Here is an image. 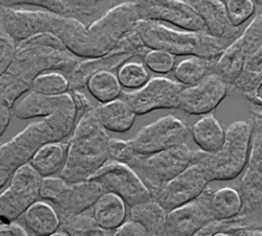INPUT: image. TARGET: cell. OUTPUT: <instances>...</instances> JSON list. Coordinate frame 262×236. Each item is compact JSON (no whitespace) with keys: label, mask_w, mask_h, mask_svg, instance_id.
<instances>
[{"label":"cell","mask_w":262,"mask_h":236,"mask_svg":"<svg viewBox=\"0 0 262 236\" xmlns=\"http://www.w3.org/2000/svg\"><path fill=\"white\" fill-rule=\"evenodd\" d=\"M30 90L46 95H58L69 90V79L58 72H43L35 77Z\"/></svg>","instance_id":"obj_34"},{"label":"cell","mask_w":262,"mask_h":236,"mask_svg":"<svg viewBox=\"0 0 262 236\" xmlns=\"http://www.w3.org/2000/svg\"><path fill=\"white\" fill-rule=\"evenodd\" d=\"M103 192L102 186L93 180L70 183L60 175H51L43 178L40 197L50 201L62 219L91 208Z\"/></svg>","instance_id":"obj_7"},{"label":"cell","mask_w":262,"mask_h":236,"mask_svg":"<svg viewBox=\"0 0 262 236\" xmlns=\"http://www.w3.org/2000/svg\"><path fill=\"white\" fill-rule=\"evenodd\" d=\"M261 45L262 12L260 11L215 61L213 71L232 84L248 58Z\"/></svg>","instance_id":"obj_12"},{"label":"cell","mask_w":262,"mask_h":236,"mask_svg":"<svg viewBox=\"0 0 262 236\" xmlns=\"http://www.w3.org/2000/svg\"><path fill=\"white\" fill-rule=\"evenodd\" d=\"M190 129L173 115H167L143 126L130 141L134 151L140 155L154 154L186 143Z\"/></svg>","instance_id":"obj_13"},{"label":"cell","mask_w":262,"mask_h":236,"mask_svg":"<svg viewBox=\"0 0 262 236\" xmlns=\"http://www.w3.org/2000/svg\"><path fill=\"white\" fill-rule=\"evenodd\" d=\"M1 30H2V29H1V24H0V31H1Z\"/></svg>","instance_id":"obj_48"},{"label":"cell","mask_w":262,"mask_h":236,"mask_svg":"<svg viewBox=\"0 0 262 236\" xmlns=\"http://www.w3.org/2000/svg\"><path fill=\"white\" fill-rule=\"evenodd\" d=\"M213 191L208 186L193 200L168 211L165 235H196L205 225L215 220L211 207Z\"/></svg>","instance_id":"obj_18"},{"label":"cell","mask_w":262,"mask_h":236,"mask_svg":"<svg viewBox=\"0 0 262 236\" xmlns=\"http://www.w3.org/2000/svg\"><path fill=\"white\" fill-rule=\"evenodd\" d=\"M42 180L29 162L13 173L8 187L0 193V224L15 221L38 200Z\"/></svg>","instance_id":"obj_10"},{"label":"cell","mask_w":262,"mask_h":236,"mask_svg":"<svg viewBox=\"0 0 262 236\" xmlns=\"http://www.w3.org/2000/svg\"><path fill=\"white\" fill-rule=\"evenodd\" d=\"M251 112L253 113V121L247 165L262 171V108L253 106Z\"/></svg>","instance_id":"obj_35"},{"label":"cell","mask_w":262,"mask_h":236,"mask_svg":"<svg viewBox=\"0 0 262 236\" xmlns=\"http://www.w3.org/2000/svg\"><path fill=\"white\" fill-rule=\"evenodd\" d=\"M114 235H147L145 228L138 222L130 219V221L123 222L113 232Z\"/></svg>","instance_id":"obj_41"},{"label":"cell","mask_w":262,"mask_h":236,"mask_svg":"<svg viewBox=\"0 0 262 236\" xmlns=\"http://www.w3.org/2000/svg\"><path fill=\"white\" fill-rule=\"evenodd\" d=\"M238 192L243 202L241 214L258 220L262 213V171L247 165L239 180Z\"/></svg>","instance_id":"obj_22"},{"label":"cell","mask_w":262,"mask_h":236,"mask_svg":"<svg viewBox=\"0 0 262 236\" xmlns=\"http://www.w3.org/2000/svg\"><path fill=\"white\" fill-rule=\"evenodd\" d=\"M144 66L157 74H168L175 67V55L160 49H148L143 55Z\"/></svg>","instance_id":"obj_38"},{"label":"cell","mask_w":262,"mask_h":236,"mask_svg":"<svg viewBox=\"0 0 262 236\" xmlns=\"http://www.w3.org/2000/svg\"><path fill=\"white\" fill-rule=\"evenodd\" d=\"M139 21L134 2L110 9L100 18L85 27L82 25L66 44L76 56L94 58L112 51Z\"/></svg>","instance_id":"obj_4"},{"label":"cell","mask_w":262,"mask_h":236,"mask_svg":"<svg viewBox=\"0 0 262 236\" xmlns=\"http://www.w3.org/2000/svg\"><path fill=\"white\" fill-rule=\"evenodd\" d=\"M184 85L166 77L150 78L143 86L132 91H124L122 97L135 112L144 115L159 109H178Z\"/></svg>","instance_id":"obj_15"},{"label":"cell","mask_w":262,"mask_h":236,"mask_svg":"<svg viewBox=\"0 0 262 236\" xmlns=\"http://www.w3.org/2000/svg\"><path fill=\"white\" fill-rule=\"evenodd\" d=\"M96 223L104 230L114 232L126 218L125 201L112 192H103L91 206Z\"/></svg>","instance_id":"obj_21"},{"label":"cell","mask_w":262,"mask_h":236,"mask_svg":"<svg viewBox=\"0 0 262 236\" xmlns=\"http://www.w3.org/2000/svg\"><path fill=\"white\" fill-rule=\"evenodd\" d=\"M256 3H258L259 5H261L262 6V0H254Z\"/></svg>","instance_id":"obj_47"},{"label":"cell","mask_w":262,"mask_h":236,"mask_svg":"<svg viewBox=\"0 0 262 236\" xmlns=\"http://www.w3.org/2000/svg\"><path fill=\"white\" fill-rule=\"evenodd\" d=\"M190 135L201 150L214 153L221 148L225 139V130L214 114L209 113L192 124Z\"/></svg>","instance_id":"obj_26"},{"label":"cell","mask_w":262,"mask_h":236,"mask_svg":"<svg viewBox=\"0 0 262 236\" xmlns=\"http://www.w3.org/2000/svg\"><path fill=\"white\" fill-rule=\"evenodd\" d=\"M232 88L230 82L213 71L198 83L183 87L178 109L188 115L212 113Z\"/></svg>","instance_id":"obj_17"},{"label":"cell","mask_w":262,"mask_h":236,"mask_svg":"<svg viewBox=\"0 0 262 236\" xmlns=\"http://www.w3.org/2000/svg\"><path fill=\"white\" fill-rule=\"evenodd\" d=\"M261 12H262V10H261Z\"/></svg>","instance_id":"obj_50"},{"label":"cell","mask_w":262,"mask_h":236,"mask_svg":"<svg viewBox=\"0 0 262 236\" xmlns=\"http://www.w3.org/2000/svg\"><path fill=\"white\" fill-rule=\"evenodd\" d=\"M117 77L122 87L130 89H138L149 80L146 67L135 62L122 64L118 69Z\"/></svg>","instance_id":"obj_36"},{"label":"cell","mask_w":262,"mask_h":236,"mask_svg":"<svg viewBox=\"0 0 262 236\" xmlns=\"http://www.w3.org/2000/svg\"><path fill=\"white\" fill-rule=\"evenodd\" d=\"M252 121L238 120L225 129V139L221 148L208 153L192 150L191 161L202 163L211 181H231L237 178L248 164Z\"/></svg>","instance_id":"obj_6"},{"label":"cell","mask_w":262,"mask_h":236,"mask_svg":"<svg viewBox=\"0 0 262 236\" xmlns=\"http://www.w3.org/2000/svg\"><path fill=\"white\" fill-rule=\"evenodd\" d=\"M133 31L148 49H160L180 56L195 55L214 61L232 41L207 32L174 30L154 21L139 19Z\"/></svg>","instance_id":"obj_5"},{"label":"cell","mask_w":262,"mask_h":236,"mask_svg":"<svg viewBox=\"0 0 262 236\" xmlns=\"http://www.w3.org/2000/svg\"><path fill=\"white\" fill-rule=\"evenodd\" d=\"M138 153L134 151L130 141L110 139L108 143V160L125 163L130 166Z\"/></svg>","instance_id":"obj_39"},{"label":"cell","mask_w":262,"mask_h":236,"mask_svg":"<svg viewBox=\"0 0 262 236\" xmlns=\"http://www.w3.org/2000/svg\"><path fill=\"white\" fill-rule=\"evenodd\" d=\"M134 4L139 19L165 22L186 31L207 32L202 18L184 0H136Z\"/></svg>","instance_id":"obj_16"},{"label":"cell","mask_w":262,"mask_h":236,"mask_svg":"<svg viewBox=\"0 0 262 236\" xmlns=\"http://www.w3.org/2000/svg\"><path fill=\"white\" fill-rule=\"evenodd\" d=\"M11 108L8 107H0V136L6 130L11 116Z\"/></svg>","instance_id":"obj_44"},{"label":"cell","mask_w":262,"mask_h":236,"mask_svg":"<svg viewBox=\"0 0 262 236\" xmlns=\"http://www.w3.org/2000/svg\"><path fill=\"white\" fill-rule=\"evenodd\" d=\"M86 87L90 94L101 104L116 100L122 93V85L118 77L107 70L93 73L88 78Z\"/></svg>","instance_id":"obj_31"},{"label":"cell","mask_w":262,"mask_h":236,"mask_svg":"<svg viewBox=\"0 0 262 236\" xmlns=\"http://www.w3.org/2000/svg\"><path fill=\"white\" fill-rule=\"evenodd\" d=\"M243 95L252 104V106H257L262 108V95L254 92H246Z\"/></svg>","instance_id":"obj_45"},{"label":"cell","mask_w":262,"mask_h":236,"mask_svg":"<svg viewBox=\"0 0 262 236\" xmlns=\"http://www.w3.org/2000/svg\"><path fill=\"white\" fill-rule=\"evenodd\" d=\"M227 16L234 27H241L255 13L256 6L253 0H224Z\"/></svg>","instance_id":"obj_37"},{"label":"cell","mask_w":262,"mask_h":236,"mask_svg":"<svg viewBox=\"0 0 262 236\" xmlns=\"http://www.w3.org/2000/svg\"><path fill=\"white\" fill-rule=\"evenodd\" d=\"M28 231L21 225L13 222L0 224V235H28Z\"/></svg>","instance_id":"obj_43"},{"label":"cell","mask_w":262,"mask_h":236,"mask_svg":"<svg viewBox=\"0 0 262 236\" xmlns=\"http://www.w3.org/2000/svg\"><path fill=\"white\" fill-rule=\"evenodd\" d=\"M68 152V141L48 142L40 146L29 163L42 176H51L62 169Z\"/></svg>","instance_id":"obj_23"},{"label":"cell","mask_w":262,"mask_h":236,"mask_svg":"<svg viewBox=\"0 0 262 236\" xmlns=\"http://www.w3.org/2000/svg\"><path fill=\"white\" fill-rule=\"evenodd\" d=\"M192 150L186 143L149 154H137L130 166L144 182L150 195L184 170L191 162Z\"/></svg>","instance_id":"obj_8"},{"label":"cell","mask_w":262,"mask_h":236,"mask_svg":"<svg viewBox=\"0 0 262 236\" xmlns=\"http://www.w3.org/2000/svg\"><path fill=\"white\" fill-rule=\"evenodd\" d=\"M72 21V17H66L55 12L13 9L0 11V24L3 32L11 39L19 41L43 33L53 34L60 39Z\"/></svg>","instance_id":"obj_9"},{"label":"cell","mask_w":262,"mask_h":236,"mask_svg":"<svg viewBox=\"0 0 262 236\" xmlns=\"http://www.w3.org/2000/svg\"><path fill=\"white\" fill-rule=\"evenodd\" d=\"M262 82V45L248 58L232 83L242 93L254 91Z\"/></svg>","instance_id":"obj_33"},{"label":"cell","mask_w":262,"mask_h":236,"mask_svg":"<svg viewBox=\"0 0 262 236\" xmlns=\"http://www.w3.org/2000/svg\"><path fill=\"white\" fill-rule=\"evenodd\" d=\"M113 234L102 229L95 221L91 208L82 212L60 219L58 230L53 235H73V236H95Z\"/></svg>","instance_id":"obj_29"},{"label":"cell","mask_w":262,"mask_h":236,"mask_svg":"<svg viewBox=\"0 0 262 236\" xmlns=\"http://www.w3.org/2000/svg\"><path fill=\"white\" fill-rule=\"evenodd\" d=\"M23 220L26 229L36 235H53L60 225V218L55 208L38 200L24 212Z\"/></svg>","instance_id":"obj_25"},{"label":"cell","mask_w":262,"mask_h":236,"mask_svg":"<svg viewBox=\"0 0 262 236\" xmlns=\"http://www.w3.org/2000/svg\"><path fill=\"white\" fill-rule=\"evenodd\" d=\"M89 180L100 184L104 191L120 196L130 207L151 199L142 179L125 163L108 160Z\"/></svg>","instance_id":"obj_11"},{"label":"cell","mask_w":262,"mask_h":236,"mask_svg":"<svg viewBox=\"0 0 262 236\" xmlns=\"http://www.w3.org/2000/svg\"><path fill=\"white\" fill-rule=\"evenodd\" d=\"M77 120V111H64L42 117L28 124L14 136L0 145V189L13 173L28 163L45 143L69 137Z\"/></svg>","instance_id":"obj_3"},{"label":"cell","mask_w":262,"mask_h":236,"mask_svg":"<svg viewBox=\"0 0 262 236\" xmlns=\"http://www.w3.org/2000/svg\"><path fill=\"white\" fill-rule=\"evenodd\" d=\"M242 197L239 192L231 187L214 190L211 197V207L215 220L229 219L241 213Z\"/></svg>","instance_id":"obj_32"},{"label":"cell","mask_w":262,"mask_h":236,"mask_svg":"<svg viewBox=\"0 0 262 236\" xmlns=\"http://www.w3.org/2000/svg\"><path fill=\"white\" fill-rule=\"evenodd\" d=\"M12 40L3 30L0 31V75L7 68L14 55L15 48Z\"/></svg>","instance_id":"obj_40"},{"label":"cell","mask_w":262,"mask_h":236,"mask_svg":"<svg viewBox=\"0 0 262 236\" xmlns=\"http://www.w3.org/2000/svg\"><path fill=\"white\" fill-rule=\"evenodd\" d=\"M260 228L262 225L258 220L239 213L229 219L213 220L205 225L196 235H248L250 231Z\"/></svg>","instance_id":"obj_28"},{"label":"cell","mask_w":262,"mask_h":236,"mask_svg":"<svg viewBox=\"0 0 262 236\" xmlns=\"http://www.w3.org/2000/svg\"><path fill=\"white\" fill-rule=\"evenodd\" d=\"M77 58L53 34L43 33L20 41L14 55L0 75V107L12 108L27 91L36 76L58 70L70 74Z\"/></svg>","instance_id":"obj_1"},{"label":"cell","mask_w":262,"mask_h":236,"mask_svg":"<svg viewBox=\"0 0 262 236\" xmlns=\"http://www.w3.org/2000/svg\"><path fill=\"white\" fill-rule=\"evenodd\" d=\"M73 101L75 103V107H76V111H77V117L80 116L82 113H84L85 111L89 110L90 108L93 107L92 103L88 100V97H86V95L81 92V90H71L70 91Z\"/></svg>","instance_id":"obj_42"},{"label":"cell","mask_w":262,"mask_h":236,"mask_svg":"<svg viewBox=\"0 0 262 236\" xmlns=\"http://www.w3.org/2000/svg\"><path fill=\"white\" fill-rule=\"evenodd\" d=\"M248 235H251V236H253V235H259V236H262V228H260V229H256V230H252V231H250V232L248 233Z\"/></svg>","instance_id":"obj_46"},{"label":"cell","mask_w":262,"mask_h":236,"mask_svg":"<svg viewBox=\"0 0 262 236\" xmlns=\"http://www.w3.org/2000/svg\"><path fill=\"white\" fill-rule=\"evenodd\" d=\"M110 139L96 107L82 113L68 140L67 159L59 175L70 183L89 180L108 161Z\"/></svg>","instance_id":"obj_2"},{"label":"cell","mask_w":262,"mask_h":236,"mask_svg":"<svg viewBox=\"0 0 262 236\" xmlns=\"http://www.w3.org/2000/svg\"><path fill=\"white\" fill-rule=\"evenodd\" d=\"M74 110H76V107L70 92L46 95L32 90H29L25 96L19 97L11 108L12 114L23 120Z\"/></svg>","instance_id":"obj_19"},{"label":"cell","mask_w":262,"mask_h":236,"mask_svg":"<svg viewBox=\"0 0 262 236\" xmlns=\"http://www.w3.org/2000/svg\"><path fill=\"white\" fill-rule=\"evenodd\" d=\"M96 110L101 124L110 131L126 132L135 122V112L122 97L103 103Z\"/></svg>","instance_id":"obj_24"},{"label":"cell","mask_w":262,"mask_h":236,"mask_svg":"<svg viewBox=\"0 0 262 236\" xmlns=\"http://www.w3.org/2000/svg\"><path fill=\"white\" fill-rule=\"evenodd\" d=\"M168 211L156 200L150 199L130 207V219L141 224L147 235H165Z\"/></svg>","instance_id":"obj_27"},{"label":"cell","mask_w":262,"mask_h":236,"mask_svg":"<svg viewBox=\"0 0 262 236\" xmlns=\"http://www.w3.org/2000/svg\"><path fill=\"white\" fill-rule=\"evenodd\" d=\"M215 61L195 55L188 56L174 67V77L184 86L193 85L213 72Z\"/></svg>","instance_id":"obj_30"},{"label":"cell","mask_w":262,"mask_h":236,"mask_svg":"<svg viewBox=\"0 0 262 236\" xmlns=\"http://www.w3.org/2000/svg\"><path fill=\"white\" fill-rule=\"evenodd\" d=\"M204 22L207 32L211 35L233 40L239 33V27H234L226 13L221 0H184Z\"/></svg>","instance_id":"obj_20"},{"label":"cell","mask_w":262,"mask_h":236,"mask_svg":"<svg viewBox=\"0 0 262 236\" xmlns=\"http://www.w3.org/2000/svg\"><path fill=\"white\" fill-rule=\"evenodd\" d=\"M211 182L206 167L200 162L191 161L184 170L156 191L151 199L170 211L196 198Z\"/></svg>","instance_id":"obj_14"},{"label":"cell","mask_w":262,"mask_h":236,"mask_svg":"<svg viewBox=\"0 0 262 236\" xmlns=\"http://www.w3.org/2000/svg\"><path fill=\"white\" fill-rule=\"evenodd\" d=\"M221 1H224V0H221Z\"/></svg>","instance_id":"obj_49"}]
</instances>
